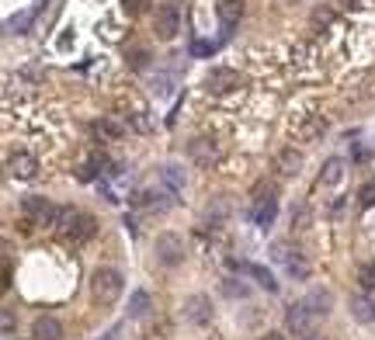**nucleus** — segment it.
Listing matches in <instances>:
<instances>
[{
	"label": "nucleus",
	"mask_w": 375,
	"mask_h": 340,
	"mask_svg": "<svg viewBox=\"0 0 375 340\" xmlns=\"http://www.w3.org/2000/svg\"><path fill=\"white\" fill-rule=\"evenodd\" d=\"M330 17H334V10H323V7H320V10H316V14H313V21H323V24H327V21H330Z\"/></svg>",
	"instance_id": "30"
},
{
	"label": "nucleus",
	"mask_w": 375,
	"mask_h": 340,
	"mask_svg": "<svg viewBox=\"0 0 375 340\" xmlns=\"http://www.w3.org/2000/svg\"><path fill=\"white\" fill-rule=\"evenodd\" d=\"M358 201H362V208H372V205H375V180H369V184L362 187Z\"/></svg>",
	"instance_id": "28"
},
{
	"label": "nucleus",
	"mask_w": 375,
	"mask_h": 340,
	"mask_svg": "<svg viewBox=\"0 0 375 340\" xmlns=\"http://www.w3.org/2000/svg\"><path fill=\"white\" fill-rule=\"evenodd\" d=\"M146 59H150L146 52H136V56H132V66H136V70H143V66H146Z\"/></svg>",
	"instance_id": "31"
},
{
	"label": "nucleus",
	"mask_w": 375,
	"mask_h": 340,
	"mask_svg": "<svg viewBox=\"0 0 375 340\" xmlns=\"http://www.w3.org/2000/svg\"><path fill=\"white\" fill-rule=\"evenodd\" d=\"M31 28V14L24 10V14H14V17H7V31L10 35H24Z\"/></svg>",
	"instance_id": "24"
},
{
	"label": "nucleus",
	"mask_w": 375,
	"mask_h": 340,
	"mask_svg": "<svg viewBox=\"0 0 375 340\" xmlns=\"http://www.w3.org/2000/svg\"><path fill=\"white\" fill-rule=\"evenodd\" d=\"M261 340H285V334H275V330H268V334H264Z\"/></svg>",
	"instance_id": "33"
},
{
	"label": "nucleus",
	"mask_w": 375,
	"mask_h": 340,
	"mask_svg": "<svg viewBox=\"0 0 375 340\" xmlns=\"http://www.w3.org/2000/svg\"><path fill=\"white\" fill-rule=\"evenodd\" d=\"M323 132H327V118H323V115H313L306 125H299V139H302V143H313V139H320Z\"/></svg>",
	"instance_id": "20"
},
{
	"label": "nucleus",
	"mask_w": 375,
	"mask_h": 340,
	"mask_svg": "<svg viewBox=\"0 0 375 340\" xmlns=\"http://www.w3.org/2000/svg\"><path fill=\"white\" fill-rule=\"evenodd\" d=\"M7 170H10L14 180H35V177H38V160H35L31 153H14V157L7 160Z\"/></svg>",
	"instance_id": "10"
},
{
	"label": "nucleus",
	"mask_w": 375,
	"mask_h": 340,
	"mask_svg": "<svg viewBox=\"0 0 375 340\" xmlns=\"http://www.w3.org/2000/svg\"><path fill=\"white\" fill-rule=\"evenodd\" d=\"M215 14H219V21H222V28L229 31L236 21H240V14H243V7H240V0H219V7H215Z\"/></svg>",
	"instance_id": "18"
},
{
	"label": "nucleus",
	"mask_w": 375,
	"mask_h": 340,
	"mask_svg": "<svg viewBox=\"0 0 375 340\" xmlns=\"http://www.w3.org/2000/svg\"><path fill=\"white\" fill-rule=\"evenodd\" d=\"M24 215L31 219V222H38V226H52V219H56V208L59 205H52L49 198H38V194H31V198H24Z\"/></svg>",
	"instance_id": "5"
},
{
	"label": "nucleus",
	"mask_w": 375,
	"mask_h": 340,
	"mask_svg": "<svg viewBox=\"0 0 375 340\" xmlns=\"http://www.w3.org/2000/svg\"><path fill=\"white\" fill-rule=\"evenodd\" d=\"M97 132H101V136H108V139H118V136H122V125H118V122H111V118H104V122H97Z\"/></svg>",
	"instance_id": "26"
},
{
	"label": "nucleus",
	"mask_w": 375,
	"mask_h": 340,
	"mask_svg": "<svg viewBox=\"0 0 375 340\" xmlns=\"http://www.w3.org/2000/svg\"><path fill=\"white\" fill-rule=\"evenodd\" d=\"M306 306H309L313 316H327V313L334 309V292H327V288H313V292L306 295Z\"/></svg>",
	"instance_id": "14"
},
{
	"label": "nucleus",
	"mask_w": 375,
	"mask_h": 340,
	"mask_svg": "<svg viewBox=\"0 0 375 340\" xmlns=\"http://www.w3.org/2000/svg\"><path fill=\"white\" fill-rule=\"evenodd\" d=\"M31 337L35 340H63V323L56 316H38L31 323Z\"/></svg>",
	"instance_id": "11"
},
{
	"label": "nucleus",
	"mask_w": 375,
	"mask_h": 340,
	"mask_svg": "<svg viewBox=\"0 0 375 340\" xmlns=\"http://www.w3.org/2000/svg\"><path fill=\"white\" fill-rule=\"evenodd\" d=\"M157 177H160V184H164L171 194H181V191H185V170L178 167V164H164V167L157 170Z\"/></svg>",
	"instance_id": "13"
},
{
	"label": "nucleus",
	"mask_w": 375,
	"mask_h": 340,
	"mask_svg": "<svg viewBox=\"0 0 375 340\" xmlns=\"http://www.w3.org/2000/svg\"><path fill=\"white\" fill-rule=\"evenodd\" d=\"M302 340H327V337H323L320 330H313V334H306V337H302Z\"/></svg>",
	"instance_id": "34"
},
{
	"label": "nucleus",
	"mask_w": 375,
	"mask_h": 340,
	"mask_svg": "<svg viewBox=\"0 0 375 340\" xmlns=\"http://www.w3.org/2000/svg\"><path fill=\"white\" fill-rule=\"evenodd\" d=\"M247 274H250V278H257V285H261V288L278 292V281H275V278H271V271H264L261 264H247Z\"/></svg>",
	"instance_id": "23"
},
{
	"label": "nucleus",
	"mask_w": 375,
	"mask_h": 340,
	"mask_svg": "<svg viewBox=\"0 0 375 340\" xmlns=\"http://www.w3.org/2000/svg\"><path fill=\"white\" fill-rule=\"evenodd\" d=\"M185 240L178 236V233H160L157 236V260L164 264V267H178V264H185Z\"/></svg>",
	"instance_id": "2"
},
{
	"label": "nucleus",
	"mask_w": 375,
	"mask_h": 340,
	"mask_svg": "<svg viewBox=\"0 0 375 340\" xmlns=\"http://www.w3.org/2000/svg\"><path fill=\"white\" fill-rule=\"evenodd\" d=\"M222 292H226L229 299H247V295H250V288H247L243 281H240V285H236V281H226V285H222Z\"/></svg>",
	"instance_id": "27"
},
{
	"label": "nucleus",
	"mask_w": 375,
	"mask_h": 340,
	"mask_svg": "<svg viewBox=\"0 0 375 340\" xmlns=\"http://www.w3.org/2000/svg\"><path fill=\"white\" fill-rule=\"evenodd\" d=\"M275 215H278V198L275 194H268V198H261V205H257V226H271L275 222Z\"/></svg>",
	"instance_id": "21"
},
{
	"label": "nucleus",
	"mask_w": 375,
	"mask_h": 340,
	"mask_svg": "<svg viewBox=\"0 0 375 340\" xmlns=\"http://www.w3.org/2000/svg\"><path fill=\"white\" fill-rule=\"evenodd\" d=\"M178 31H181V10H178L174 3H164V7L157 10V38L171 42Z\"/></svg>",
	"instance_id": "7"
},
{
	"label": "nucleus",
	"mask_w": 375,
	"mask_h": 340,
	"mask_svg": "<svg viewBox=\"0 0 375 340\" xmlns=\"http://www.w3.org/2000/svg\"><path fill=\"white\" fill-rule=\"evenodd\" d=\"M302 167V153L295 150V146H285L278 157H275V170H278L281 177H295Z\"/></svg>",
	"instance_id": "12"
},
{
	"label": "nucleus",
	"mask_w": 375,
	"mask_h": 340,
	"mask_svg": "<svg viewBox=\"0 0 375 340\" xmlns=\"http://www.w3.org/2000/svg\"><path fill=\"white\" fill-rule=\"evenodd\" d=\"M344 180V160L341 157H330L323 170H320V184H327V187H337Z\"/></svg>",
	"instance_id": "15"
},
{
	"label": "nucleus",
	"mask_w": 375,
	"mask_h": 340,
	"mask_svg": "<svg viewBox=\"0 0 375 340\" xmlns=\"http://www.w3.org/2000/svg\"><path fill=\"white\" fill-rule=\"evenodd\" d=\"M3 334H7V337L14 334V316H10V313H3Z\"/></svg>",
	"instance_id": "32"
},
{
	"label": "nucleus",
	"mask_w": 375,
	"mask_h": 340,
	"mask_svg": "<svg viewBox=\"0 0 375 340\" xmlns=\"http://www.w3.org/2000/svg\"><path fill=\"white\" fill-rule=\"evenodd\" d=\"M285 327H288L295 337H306V334H313V313H309V306H306V302H299V306H288V313H285Z\"/></svg>",
	"instance_id": "8"
},
{
	"label": "nucleus",
	"mask_w": 375,
	"mask_h": 340,
	"mask_svg": "<svg viewBox=\"0 0 375 340\" xmlns=\"http://www.w3.org/2000/svg\"><path fill=\"white\" fill-rule=\"evenodd\" d=\"M150 309H153L150 292H146V288H136V292H132V299H129V316H132V320H143Z\"/></svg>",
	"instance_id": "16"
},
{
	"label": "nucleus",
	"mask_w": 375,
	"mask_h": 340,
	"mask_svg": "<svg viewBox=\"0 0 375 340\" xmlns=\"http://www.w3.org/2000/svg\"><path fill=\"white\" fill-rule=\"evenodd\" d=\"M94 229H97V222H94L91 215H77V222H73V229L66 233V240H73V243H87L94 236Z\"/></svg>",
	"instance_id": "17"
},
{
	"label": "nucleus",
	"mask_w": 375,
	"mask_h": 340,
	"mask_svg": "<svg viewBox=\"0 0 375 340\" xmlns=\"http://www.w3.org/2000/svg\"><path fill=\"white\" fill-rule=\"evenodd\" d=\"M101 340H118V327H115V330H108V334H104Z\"/></svg>",
	"instance_id": "35"
},
{
	"label": "nucleus",
	"mask_w": 375,
	"mask_h": 340,
	"mask_svg": "<svg viewBox=\"0 0 375 340\" xmlns=\"http://www.w3.org/2000/svg\"><path fill=\"white\" fill-rule=\"evenodd\" d=\"M351 313H355V320H362V323H375V295L351 299Z\"/></svg>",
	"instance_id": "19"
},
{
	"label": "nucleus",
	"mask_w": 375,
	"mask_h": 340,
	"mask_svg": "<svg viewBox=\"0 0 375 340\" xmlns=\"http://www.w3.org/2000/svg\"><path fill=\"white\" fill-rule=\"evenodd\" d=\"M122 288H125V281L115 267H97L91 274V295L101 306H115L122 299Z\"/></svg>",
	"instance_id": "1"
},
{
	"label": "nucleus",
	"mask_w": 375,
	"mask_h": 340,
	"mask_svg": "<svg viewBox=\"0 0 375 340\" xmlns=\"http://www.w3.org/2000/svg\"><path fill=\"white\" fill-rule=\"evenodd\" d=\"M77 215H80V212H77L73 205H59V208H56V219H52V226H56V229H59V233L66 236V233L73 229V222H77Z\"/></svg>",
	"instance_id": "22"
},
{
	"label": "nucleus",
	"mask_w": 375,
	"mask_h": 340,
	"mask_svg": "<svg viewBox=\"0 0 375 340\" xmlns=\"http://www.w3.org/2000/svg\"><path fill=\"white\" fill-rule=\"evenodd\" d=\"M146 3H150V0H122L125 14H143V10H146Z\"/></svg>",
	"instance_id": "29"
},
{
	"label": "nucleus",
	"mask_w": 375,
	"mask_h": 340,
	"mask_svg": "<svg viewBox=\"0 0 375 340\" xmlns=\"http://www.w3.org/2000/svg\"><path fill=\"white\" fill-rule=\"evenodd\" d=\"M185 320L191 327H208V323H212V299H208V295H188Z\"/></svg>",
	"instance_id": "4"
},
{
	"label": "nucleus",
	"mask_w": 375,
	"mask_h": 340,
	"mask_svg": "<svg viewBox=\"0 0 375 340\" xmlns=\"http://www.w3.org/2000/svg\"><path fill=\"white\" fill-rule=\"evenodd\" d=\"M275 260L285 264V271H288V278H295V281H306L309 278V260L302 254H295V250H288L285 243L275 247Z\"/></svg>",
	"instance_id": "6"
},
{
	"label": "nucleus",
	"mask_w": 375,
	"mask_h": 340,
	"mask_svg": "<svg viewBox=\"0 0 375 340\" xmlns=\"http://www.w3.org/2000/svg\"><path fill=\"white\" fill-rule=\"evenodd\" d=\"M205 84H208L212 94H233V90L243 87V77H240L236 70H229V66H215V70L205 77Z\"/></svg>",
	"instance_id": "3"
},
{
	"label": "nucleus",
	"mask_w": 375,
	"mask_h": 340,
	"mask_svg": "<svg viewBox=\"0 0 375 340\" xmlns=\"http://www.w3.org/2000/svg\"><path fill=\"white\" fill-rule=\"evenodd\" d=\"M188 153H191V160H194L198 167H212V164L219 160V146H215V139H205V136L191 139Z\"/></svg>",
	"instance_id": "9"
},
{
	"label": "nucleus",
	"mask_w": 375,
	"mask_h": 340,
	"mask_svg": "<svg viewBox=\"0 0 375 340\" xmlns=\"http://www.w3.org/2000/svg\"><path fill=\"white\" fill-rule=\"evenodd\" d=\"M358 281H362L369 292H375V264H362V267H358Z\"/></svg>",
	"instance_id": "25"
}]
</instances>
